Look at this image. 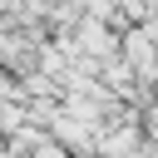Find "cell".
Returning a JSON list of instances; mask_svg holds the SVG:
<instances>
[{"mask_svg": "<svg viewBox=\"0 0 158 158\" xmlns=\"http://www.w3.org/2000/svg\"><path fill=\"white\" fill-rule=\"evenodd\" d=\"M143 133H148V143L158 148V104H153V109L143 114Z\"/></svg>", "mask_w": 158, "mask_h": 158, "instance_id": "1", "label": "cell"}]
</instances>
